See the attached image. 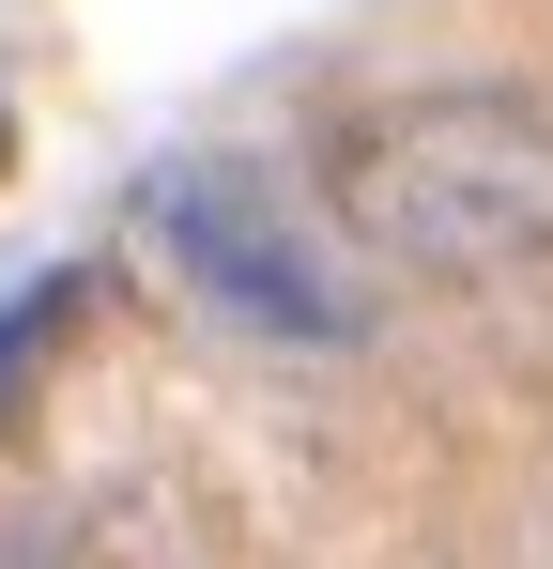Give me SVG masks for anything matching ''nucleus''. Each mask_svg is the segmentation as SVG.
Returning <instances> with one entry per match:
<instances>
[{
    "label": "nucleus",
    "mask_w": 553,
    "mask_h": 569,
    "mask_svg": "<svg viewBox=\"0 0 553 569\" xmlns=\"http://www.w3.org/2000/svg\"><path fill=\"white\" fill-rule=\"evenodd\" d=\"M0 154H16V108H0Z\"/></svg>",
    "instance_id": "obj_5"
},
{
    "label": "nucleus",
    "mask_w": 553,
    "mask_h": 569,
    "mask_svg": "<svg viewBox=\"0 0 553 569\" xmlns=\"http://www.w3.org/2000/svg\"><path fill=\"white\" fill-rule=\"evenodd\" d=\"M323 200L400 278H523L553 262V93L461 78V93L354 108L323 139Z\"/></svg>",
    "instance_id": "obj_1"
},
{
    "label": "nucleus",
    "mask_w": 553,
    "mask_h": 569,
    "mask_svg": "<svg viewBox=\"0 0 553 569\" xmlns=\"http://www.w3.org/2000/svg\"><path fill=\"white\" fill-rule=\"evenodd\" d=\"M139 231L215 323L247 339H292V355H339L369 323V292L339 278V247H308V216L247 170V154H154L139 170Z\"/></svg>",
    "instance_id": "obj_2"
},
{
    "label": "nucleus",
    "mask_w": 553,
    "mask_h": 569,
    "mask_svg": "<svg viewBox=\"0 0 553 569\" xmlns=\"http://www.w3.org/2000/svg\"><path fill=\"white\" fill-rule=\"evenodd\" d=\"M0 569H184L170 555V492L92 477L62 508H0Z\"/></svg>",
    "instance_id": "obj_3"
},
{
    "label": "nucleus",
    "mask_w": 553,
    "mask_h": 569,
    "mask_svg": "<svg viewBox=\"0 0 553 569\" xmlns=\"http://www.w3.org/2000/svg\"><path fill=\"white\" fill-rule=\"evenodd\" d=\"M78 308H92V278H78V262H31V278L0 292V416L31 400V370H47V339H62Z\"/></svg>",
    "instance_id": "obj_4"
}]
</instances>
